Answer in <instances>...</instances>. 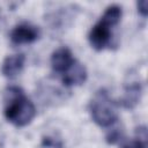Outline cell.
<instances>
[{
  "label": "cell",
  "instance_id": "obj_12",
  "mask_svg": "<svg viewBox=\"0 0 148 148\" xmlns=\"http://www.w3.org/2000/svg\"><path fill=\"white\" fill-rule=\"evenodd\" d=\"M138 6V10L142 16H147L148 13V1L147 0H140L136 2Z\"/></svg>",
  "mask_w": 148,
  "mask_h": 148
},
{
  "label": "cell",
  "instance_id": "obj_5",
  "mask_svg": "<svg viewBox=\"0 0 148 148\" xmlns=\"http://www.w3.org/2000/svg\"><path fill=\"white\" fill-rule=\"evenodd\" d=\"M76 59L73 57V53H72V51L68 47H66V46L59 47L51 56V67H52V71L54 73L61 75L64 72L67 71V68Z\"/></svg>",
  "mask_w": 148,
  "mask_h": 148
},
{
  "label": "cell",
  "instance_id": "obj_7",
  "mask_svg": "<svg viewBox=\"0 0 148 148\" xmlns=\"http://www.w3.org/2000/svg\"><path fill=\"white\" fill-rule=\"evenodd\" d=\"M25 57L22 53L12 54L5 58L2 65H1V73L3 76L8 79H14L22 72L24 67Z\"/></svg>",
  "mask_w": 148,
  "mask_h": 148
},
{
  "label": "cell",
  "instance_id": "obj_10",
  "mask_svg": "<svg viewBox=\"0 0 148 148\" xmlns=\"http://www.w3.org/2000/svg\"><path fill=\"white\" fill-rule=\"evenodd\" d=\"M116 124H113L112 126H110L111 128L108 131L106 135H105V139H106V142L110 143V145H114L117 142H119L124 135V131L119 127V126H114Z\"/></svg>",
  "mask_w": 148,
  "mask_h": 148
},
{
  "label": "cell",
  "instance_id": "obj_6",
  "mask_svg": "<svg viewBox=\"0 0 148 148\" xmlns=\"http://www.w3.org/2000/svg\"><path fill=\"white\" fill-rule=\"evenodd\" d=\"M87 76H88V73H87L86 67L81 62L75 60L67 68V71L61 74V81L67 87L80 86L86 82Z\"/></svg>",
  "mask_w": 148,
  "mask_h": 148
},
{
  "label": "cell",
  "instance_id": "obj_4",
  "mask_svg": "<svg viewBox=\"0 0 148 148\" xmlns=\"http://www.w3.org/2000/svg\"><path fill=\"white\" fill-rule=\"evenodd\" d=\"M9 37H10V40L16 45L30 44V43L38 39L39 29L36 25L23 22V23H20L17 25H15L12 29V31L9 34Z\"/></svg>",
  "mask_w": 148,
  "mask_h": 148
},
{
  "label": "cell",
  "instance_id": "obj_8",
  "mask_svg": "<svg viewBox=\"0 0 148 148\" xmlns=\"http://www.w3.org/2000/svg\"><path fill=\"white\" fill-rule=\"evenodd\" d=\"M142 95V86L138 81H132L126 84L124 96L120 99V103L126 109H134L140 102Z\"/></svg>",
  "mask_w": 148,
  "mask_h": 148
},
{
  "label": "cell",
  "instance_id": "obj_2",
  "mask_svg": "<svg viewBox=\"0 0 148 148\" xmlns=\"http://www.w3.org/2000/svg\"><path fill=\"white\" fill-rule=\"evenodd\" d=\"M123 15V9L118 5H110L105 8L99 21L90 29L88 39L92 49L102 51L110 45L112 38V29L116 27Z\"/></svg>",
  "mask_w": 148,
  "mask_h": 148
},
{
  "label": "cell",
  "instance_id": "obj_11",
  "mask_svg": "<svg viewBox=\"0 0 148 148\" xmlns=\"http://www.w3.org/2000/svg\"><path fill=\"white\" fill-rule=\"evenodd\" d=\"M37 148H62V145L58 140L47 136V138L43 139V141L40 142V145Z\"/></svg>",
  "mask_w": 148,
  "mask_h": 148
},
{
  "label": "cell",
  "instance_id": "obj_1",
  "mask_svg": "<svg viewBox=\"0 0 148 148\" xmlns=\"http://www.w3.org/2000/svg\"><path fill=\"white\" fill-rule=\"evenodd\" d=\"M5 109L3 114L6 119L16 127L29 125L36 116V108L34 103L24 95L18 87H8L3 96Z\"/></svg>",
  "mask_w": 148,
  "mask_h": 148
},
{
  "label": "cell",
  "instance_id": "obj_3",
  "mask_svg": "<svg viewBox=\"0 0 148 148\" xmlns=\"http://www.w3.org/2000/svg\"><path fill=\"white\" fill-rule=\"evenodd\" d=\"M89 112L94 123L101 127H110L118 120L116 103L110 98L106 90H98L89 103Z\"/></svg>",
  "mask_w": 148,
  "mask_h": 148
},
{
  "label": "cell",
  "instance_id": "obj_9",
  "mask_svg": "<svg viewBox=\"0 0 148 148\" xmlns=\"http://www.w3.org/2000/svg\"><path fill=\"white\" fill-rule=\"evenodd\" d=\"M147 132L146 128H139V138L125 143L123 148H147Z\"/></svg>",
  "mask_w": 148,
  "mask_h": 148
}]
</instances>
